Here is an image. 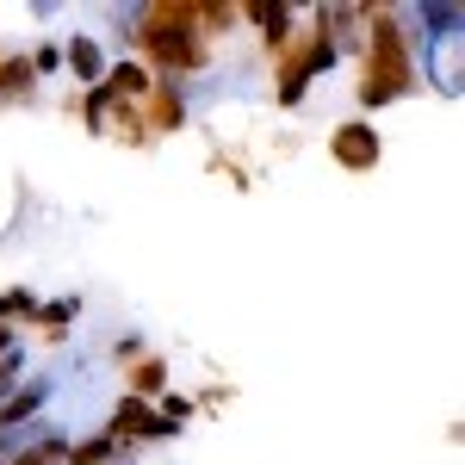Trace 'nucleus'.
<instances>
[{
	"instance_id": "1",
	"label": "nucleus",
	"mask_w": 465,
	"mask_h": 465,
	"mask_svg": "<svg viewBox=\"0 0 465 465\" xmlns=\"http://www.w3.org/2000/svg\"><path fill=\"white\" fill-rule=\"evenodd\" d=\"M137 63L149 74H162V81H193L212 63V44L199 32L193 6H180V0L143 6V19H137Z\"/></svg>"
},
{
	"instance_id": "2",
	"label": "nucleus",
	"mask_w": 465,
	"mask_h": 465,
	"mask_svg": "<svg viewBox=\"0 0 465 465\" xmlns=\"http://www.w3.org/2000/svg\"><path fill=\"white\" fill-rule=\"evenodd\" d=\"M360 112L397 106L403 94H416V69H410V44H403V19L397 6H372L366 13V50H360Z\"/></svg>"
},
{
	"instance_id": "3",
	"label": "nucleus",
	"mask_w": 465,
	"mask_h": 465,
	"mask_svg": "<svg viewBox=\"0 0 465 465\" xmlns=\"http://www.w3.org/2000/svg\"><path fill=\"white\" fill-rule=\"evenodd\" d=\"M335 63H341V50L329 44V32L304 19V32L292 37V50L280 56V63H273V100H280L286 112H292V106H304L311 81H322V74L335 69Z\"/></svg>"
},
{
	"instance_id": "4",
	"label": "nucleus",
	"mask_w": 465,
	"mask_h": 465,
	"mask_svg": "<svg viewBox=\"0 0 465 465\" xmlns=\"http://www.w3.org/2000/svg\"><path fill=\"white\" fill-rule=\"evenodd\" d=\"M106 434L118 447H162V440H180V429L155 403H143V397H118L112 416H106Z\"/></svg>"
},
{
	"instance_id": "5",
	"label": "nucleus",
	"mask_w": 465,
	"mask_h": 465,
	"mask_svg": "<svg viewBox=\"0 0 465 465\" xmlns=\"http://www.w3.org/2000/svg\"><path fill=\"white\" fill-rule=\"evenodd\" d=\"M397 19H403V32L434 44V50H460L465 37V6L453 0H429V6H397Z\"/></svg>"
},
{
	"instance_id": "6",
	"label": "nucleus",
	"mask_w": 465,
	"mask_h": 465,
	"mask_svg": "<svg viewBox=\"0 0 465 465\" xmlns=\"http://www.w3.org/2000/svg\"><path fill=\"white\" fill-rule=\"evenodd\" d=\"M379 155H385V143H379V131H372L366 118H341V124L329 131V162H335L341 174H372Z\"/></svg>"
},
{
	"instance_id": "7",
	"label": "nucleus",
	"mask_w": 465,
	"mask_h": 465,
	"mask_svg": "<svg viewBox=\"0 0 465 465\" xmlns=\"http://www.w3.org/2000/svg\"><path fill=\"white\" fill-rule=\"evenodd\" d=\"M298 19H304V6H273V0H254V6H242V25L261 37V50H267L273 63L292 50V37L304 32Z\"/></svg>"
},
{
	"instance_id": "8",
	"label": "nucleus",
	"mask_w": 465,
	"mask_h": 465,
	"mask_svg": "<svg viewBox=\"0 0 465 465\" xmlns=\"http://www.w3.org/2000/svg\"><path fill=\"white\" fill-rule=\"evenodd\" d=\"M56 403V372H32L13 397H0V429H32Z\"/></svg>"
},
{
	"instance_id": "9",
	"label": "nucleus",
	"mask_w": 465,
	"mask_h": 465,
	"mask_svg": "<svg viewBox=\"0 0 465 465\" xmlns=\"http://www.w3.org/2000/svg\"><path fill=\"white\" fill-rule=\"evenodd\" d=\"M186 81H162L155 74V87H149V100H143V124H149V143L155 137H174L180 124H186Z\"/></svg>"
},
{
	"instance_id": "10",
	"label": "nucleus",
	"mask_w": 465,
	"mask_h": 465,
	"mask_svg": "<svg viewBox=\"0 0 465 465\" xmlns=\"http://www.w3.org/2000/svg\"><path fill=\"white\" fill-rule=\"evenodd\" d=\"M106 69H112V56H106V44H100V32H69V37H63V74L81 81V94L100 87Z\"/></svg>"
},
{
	"instance_id": "11",
	"label": "nucleus",
	"mask_w": 465,
	"mask_h": 465,
	"mask_svg": "<svg viewBox=\"0 0 465 465\" xmlns=\"http://www.w3.org/2000/svg\"><path fill=\"white\" fill-rule=\"evenodd\" d=\"M100 87H106V100H112V106H143V100H149V87H155V74H149L143 63H137V56H118V63L106 69V81H100Z\"/></svg>"
},
{
	"instance_id": "12",
	"label": "nucleus",
	"mask_w": 465,
	"mask_h": 465,
	"mask_svg": "<svg viewBox=\"0 0 465 465\" xmlns=\"http://www.w3.org/2000/svg\"><path fill=\"white\" fill-rule=\"evenodd\" d=\"M37 100V74L25 50H0V106H25Z\"/></svg>"
},
{
	"instance_id": "13",
	"label": "nucleus",
	"mask_w": 465,
	"mask_h": 465,
	"mask_svg": "<svg viewBox=\"0 0 465 465\" xmlns=\"http://www.w3.org/2000/svg\"><path fill=\"white\" fill-rule=\"evenodd\" d=\"M168 379H174V372H168V360H162V354H143V360H131V366H124V397L155 403L162 391H174Z\"/></svg>"
},
{
	"instance_id": "14",
	"label": "nucleus",
	"mask_w": 465,
	"mask_h": 465,
	"mask_svg": "<svg viewBox=\"0 0 465 465\" xmlns=\"http://www.w3.org/2000/svg\"><path fill=\"white\" fill-rule=\"evenodd\" d=\"M74 317H81V292H63V298H44V304H37L32 329L44 335V341H69Z\"/></svg>"
},
{
	"instance_id": "15",
	"label": "nucleus",
	"mask_w": 465,
	"mask_h": 465,
	"mask_svg": "<svg viewBox=\"0 0 465 465\" xmlns=\"http://www.w3.org/2000/svg\"><path fill=\"white\" fill-rule=\"evenodd\" d=\"M69 440H74V434L63 429V422H50V416H44L37 440L19 453V460H6V465H63V460H69Z\"/></svg>"
},
{
	"instance_id": "16",
	"label": "nucleus",
	"mask_w": 465,
	"mask_h": 465,
	"mask_svg": "<svg viewBox=\"0 0 465 465\" xmlns=\"http://www.w3.org/2000/svg\"><path fill=\"white\" fill-rule=\"evenodd\" d=\"M37 304H44V298H37L32 286H6V292H0V322H6V329H19V335H32Z\"/></svg>"
},
{
	"instance_id": "17",
	"label": "nucleus",
	"mask_w": 465,
	"mask_h": 465,
	"mask_svg": "<svg viewBox=\"0 0 465 465\" xmlns=\"http://www.w3.org/2000/svg\"><path fill=\"white\" fill-rule=\"evenodd\" d=\"M69 460L74 465H118V440H112L106 429H100V434H74V440H69Z\"/></svg>"
},
{
	"instance_id": "18",
	"label": "nucleus",
	"mask_w": 465,
	"mask_h": 465,
	"mask_svg": "<svg viewBox=\"0 0 465 465\" xmlns=\"http://www.w3.org/2000/svg\"><path fill=\"white\" fill-rule=\"evenodd\" d=\"M25 379H32V348H25V341H13V348L0 354V397H13Z\"/></svg>"
},
{
	"instance_id": "19",
	"label": "nucleus",
	"mask_w": 465,
	"mask_h": 465,
	"mask_svg": "<svg viewBox=\"0 0 465 465\" xmlns=\"http://www.w3.org/2000/svg\"><path fill=\"white\" fill-rule=\"evenodd\" d=\"M106 118H112V100H106V87H87V94H81V124H87L94 137H106Z\"/></svg>"
},
{
	"instance_id": "20",
	"label": "nucleus",
	"mask_w": 465,
	"mask_h": 465,
	"mask_svg": "<svg viewBox=\"0 0 465 465\" xmlns=\"http://www.w3.org/2000/svg\"><path fill=\"white\" fill-rule=\"evenodd\" d=\"M25 56H32V74H37V81H56V74H63V44H50V37H37Z\"/></svg>"
},
{
	"instance_id": "21",
	"label": "nucleus",
	"mask_w": 465,
	"mask_h": 465,
	"mask_svg": "<svg viewBox=\"0 0 465 465\" xmlns=\"http://www.w3.org/2000/svg\"><path fill=\"white\" fill-rule=\"evenodd\" d=\"M155 410H162V416L186 434V422H193V397H186V391H162V397H155Z\"/></svg>"
},
{
	"instance_id": "22",
	"label": "nucleus",
	"mask_w": 465,
	"mask_h": 465,
	"mask_svg": "<svg viewBox=\"0 0 465 465\" xmlns=\"http://www.w3.org/2000/svg\"><path fill=\"white\" fill-rule=\"evenodd\" d=\"M143 354H149V341H143V335H137V329L112 341V360H118V366H131V360H143Z\"/></svg>"
},
{
	"instance_id": "23",
	"label": "nucleus",
	"mask_w": 465,
	"mask_h": 465,
	"mask_svg": "<svg viewBox=\"0 0 465 465\" xmlns=\"http://www.w3.org/2000/svg\"><path fill=\"white\" fill-rule=\"evenodd\" d=\"M13 341H25V335H19V329H6V322H0V354H6V348H13Z\"/></svg>"
}]
</instances>
